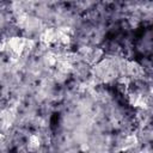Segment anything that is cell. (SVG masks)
<instances>
[{
    "mask_svg": "<svg viewBox=\"0 0 153 153\" xmlns=\"http://www.w3.org/2000/svg\"><path fill=\"white\" fill-rule=\"evenodd\" d=\"M7 48H10V49L12 50V53H13L16 56H19V55H22V53L24 51V48H25V39L19 38V37L10 38V41L7 42Z\"/></svg>",
    "mask_w": 153,
    "mask_h": 153,
    "instance_id": "obj_1",
    "label": "cell"
},
{
    "mask_svg": "<svg viewBox=\"0 0 153 153\" xmlns=\"http://www.w3.org/2000/svg\"><path fill=\"white\" fill-rule=\"evenodd\" d=\"M56 39V32L53 30V29H48L43 32V35L41 36V41L45 44H49L50 42L55 41Z\"/></svg>",
    "mask_w": 153,
    "mask_h": 153,
    "instance_id": "obj_2",
    "label": "cell"
},
{
    "mask_svg": "<svg viewBox=\"0 0 153 153\" xmlns=\"http://www.w3.org/2000/svg\"><path fill=\"white\" fill-rule=\"evenodd\" d=\"M39 143H41V141H39L37 135H31L29 137V148L30 149H32V151L37 149L39 147Z\"/></svg>",
    "mask_w": 153,
    "mask_h": 153,
    "instance_id": "obj_3",
    "label": "cell"
},
{
    "mask_svg": "<svg viewBox=\"0 0 153 153\" xmlns=\"http://www.w3.org/2000/svg\"><path fill=\"white\" fill-rule=\"evenodd\" d=\"M59 69L61 71V72H63V73H67V72H69L71 69H72V65L69 63V61H61L60 63H59Z\"/></svg>",
    "mask_w": 153,
    "mask_h": 153,
    "instance_id": "obj_4",
    "label": "cell"
},
{
    "mask_svg": "<svg viewBox=\"0 0 153 153\" xmlns=\"http://www.w3.org/2000/svg\"><path fill=\"white\" fill-rule=\"evenodd\" d=\"M45 63H47L48 66H54V65H56V63H57V59H56V56H55L54 54H49V55H47V57H45Z\"/></svg>",
    "mask_w": 153,
    "mask_h": 153,
    "instance_id": "obj_5",
    "label": "cell"
},
{
    "mask_svg": "<svg viewBox=\"0 0 153 153\" xmlns=\"http://www.w3.org/2000/svg\"><path fill=\"white\" fill-rule=\"evenodd\" d=\"M127 69H128V72H129L130 74H137V73L140 72V67H139L136 63H133V62L128 65Z\"/></svg>",
    "mask_w": 153,
    "mask_h": 153,
    "instance_id": "obj_6",
    "label": "cell"
},
{
    "mask_svg": "<svg viewBox=\"0 0 153 153\" xmlns=\"http://www.w3.org/2000/svg\"><path fill=\"white\" fill-rule=\"evenodd\" d=\"M6 48H7V43H5V42H1V43H0V51H4V50H6Z\"/></svg>",
    "mask_w": 153,
    "mask_h": 153,
    "instance_id": "obj_7",
    "label": "cell"
}]
</instances>
